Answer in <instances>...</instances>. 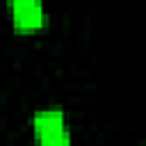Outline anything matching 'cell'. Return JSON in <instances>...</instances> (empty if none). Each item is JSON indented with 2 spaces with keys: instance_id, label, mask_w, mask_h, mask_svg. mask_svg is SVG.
<instances>
[{
  "instance_id": "7a4b0ae2",
  "label": "cell",
  "mask_w": 146,
  "mask_h": 146,
  "mask_svg": "<svg viewBox=\"0 0 146 146\" xmlns=\"http://www.w3.org/2000/svg\"><path fill=\"white\" fill-rule=\"evenodd\" d=\"M11 16L18 30H36L43 25V2L41 0H11Z\"/></svg>"
},
{
  "instance_id": "6da1fadb",
  "label": "cell",
  "mask_w": 146,
  "mask_h": 146,
  "mask_svg": "<svg viewBox=\"0 0 146 146\" xmlns=\"http://www.w3.org/2000/svg\"><path fill=\"white\" fill-rule=\"evenodd\" d=\"M34 135L41 146H71L62 110H41L34 114Z\"/></svg>"
}]
</instances>
